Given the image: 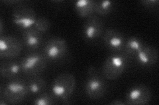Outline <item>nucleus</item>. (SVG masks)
I'll list each match as a JSON object with an SVG mask.
<instances>
[{"label": "nucleus", "instance_id": "nucleus-1", "mask_svg": "<svg viewBox=\"0 0 159 105\" xmlns=\"http://www.w3.org/2000/svg\"><path fill=\"white\" fill-rule=\"evenodd\" d=\"M76 87V78L72 74L62 73L53 80L51 93L55 99L66 101L71 97Z\"/></svg>", "mask_w": 159, "mask_h": 105}, {"label": "nucleus", "instance_id": "nucleus-2", "mask_svg": "<svg viewBox=\"0 0 159 105\" xmlns=\"http://www.w3.org/2000/svg\"><path fill=\"white\" fill-rule=\"evenodd\" d=\"M105 79L95 67H89L84 84V90L89 98L99 99L105 95L107 91Z\"/></svg>", "mask_w": 159, "mask_h": 105}, {"label": "nucleus", "instance_id": "nucleus-3", "mask_svg": "<svg viewBox=\"0 0 159 105\" xmlns=\"http://www.w3.org/2000/svg\"><path fill=\"white\" fill-rule=\"evenodd\" d=\"M128 57L125 53H113L103 63L102 74L109 80H115L120 77L128 65Z\"/></svg>", "mask_w": 159, "mask_h": 105}, {"label": "nucleus", "instance_id": "nucleus-4", "mask_svg": "<svg viewBox=\"0 0 159 105\" xmlns=\"http://www.w3.org/2000/svg\"><path fill=\"white\" fill-rule=\"evenodd\" d=\"M28 93L27 83L21 79H13L4 87L2 99L6 101L8 104H17L23 101Z\"/></svg>", "mask_w": 159, "mask_h": 105}, {"label": "nucleus", "instance_id": "nucleus-5", "mask_svg": "<svg viewBox=\"0 0 159 105\" xmlns=\"http://www.w3.org/2000/svg\"><path fill=\"white\" fill-rule=\"evenodd\" d=\"M47 60L44 54L39 53L29 54L20 62L21 71L28 76H37L45 70L47 66Z\"/></svg>", "mask_w": 159, "mask_h": 105}, {"label": "nucleus", "instance_id": "nucleus-6", "mask_svg": "<svg viewBox=\"0 0 159 105\" xmlns=\"http://www.w3.org/2000/svg\"><path fill=\"white\" fill-rule=\"evenodd\" d=\"M37 20L34 10L23 4L17 5L12 13V21L16 26L23 30L31 28Z\"/></svg>", "mask_w": 159, "mask_h": 105}, {"label": "nucleus", "instance_id": "nucleus-7", "mask_svg": "<svg viewBox=\"0 0 159 105\" xmlns=\"http://www.w3.org/2000/svg\"><path fill=\"white\" fill-rule=\"evenodd\" d=\"M68 53V45L64 39L58 37L50 38L44 47V55L52 61H58L65 57Z\"/></svg>", "mask_w": 159, "mask_h": 105}, {"label": "nucleus", "instance_id": "nucleus-8", "mask_svg": "<svg viewBox=\"0 0 159 105\" xmlns=\"http://www.w3.org/2000/svg\"><path fill=\"white\" fill-rule=\"evenodd\" d=\"M152 97L151 89L145 85H136L129 89L126 95V104L145 105L150 102Z\"/></svg>", "mask_w": 159, "mask_h": 105}, {"label": "nucleus", "instance_id": "nucleus-9", "mask_svg": "<svg viewBox=\"0 0 159 105\" xmlns=\"http://www.w3.org/2000/svg\"><path fill=\"white\" fill-rule=\"evenodd\" d=\"M22 43L16 37L9 35L1 36L0 56L2 58L12 59L18 57L22 51Z\"/></svg>", "mask_w": 159, "mask_h": 105}, {"label": "nucleus", "instance_id": "nucleus-10", "mask_svg": "<svg viewBox=\"0 0 159 105\" xmlns=\"http://www.w3.org/2000/svg\"><path fill=\"white\" fill-rule=\"evenodd\" d=\"M82 34L86 41H96L103 34L102 20L94 14L87 18L86 22L84 24Z\"/></svg>", "mask_w": 159, "mask_h": 105}, {"label": "nucleus", "instance_id": "nucleus-11", "mask_svg": "<svg viewBox=\"0 0 159 105\" xmlns=\"http://www.w3.org/2000/svg\"><path fill=\"white\" fill-rule=\"evenodd\" d=\"M126 39L124 35L116 29L108 28L103 32V42L106 47L113 53L123 51Z\"/></svg>", "mask_w": 159, "mask_h": 105}, {"label": "nucleus", "instance_id": "nucleus-12", "mask_svg": "<svg viewBox=\"0 0 159 105\" xmlns=\"http://www.w3.org/2000/svg\"><path fill=\"white\" fill-rule=\"evenodd\" d=\"M137 63L143 67H150L155 65L158 59L157 49L154 47L145 45L135 57Z\"/></svg>", "mask_w": 159, "mask_h": 105}, {"label": "nucleus", "instance_id": "nucleus-13", "mask_svg": "<svg viewBox=\"0 0 159 105\" xmlns=\"http://www.w3.org/2000/svg\"><path fill=\"white\" fill-rule=\"evenodd\" d=\"M42 34L33 26L28 28L23 32V43L30 50H37L43 43V38Z\"/></svg>", "mask_w": 159, "mask_h": 105}, {"label": "nucleus", "instance_id": "nucleus-14", "mask_svg": "<svg viewBox=\"0 0 159 105\" xmlns=\"http://www.w3.org/2000/svg\"><path fill=\"white\" fill-rule=\"evenodd\" d=\"M96 2L93 0H78L74 2V10L82 18H88L95 13Z\"/></svg>", "mask_w": 159, "mask_h": 105}, {"label": "nucleus", "instance_id": "nucleus-15", "mask_svg": "<svg viewBox=\"0 0 159 105\" xmlns=\"http://www.w3.org/2000/svg\"><path fill=\"white\" fill-rule=\"evenodd\" d=\"M21 72H22L21 64L17 61H7L2 64L0 68L1 76L6 79H16Z\"/></svg>", "mask_w": 159, "mask_h": 105}, {"label": "nucleus", "instance_id": "nucleus-16", "mask_svg": "<svg viewBox=\"0 0 159 105\" xmlns=\"http://www.w3.org/2000/svg\"><path fill=\"white\" fill-rule=\"evenodd\" d=\"M145 45L141 39L132 36L126 39L123 51L127 57H135Z\"/></svg>", "mask_w": 159, "mask_h": 105}, {"label": "nucleus", "instance_id": "nucleus-17", "mask_svg": "<svg viewBox=\"0 0 159 105\" xmlns=\"http://www.w3.org/2000/svg\"><path fill=\"white\" fill-rule=\"evenodd\" d=\"M29 93L33 95H39L45 91L47 83L45 80L41 77L34 76L31 78L27 83Z\"/></svg>", "mask_w": 159, "mask_h": 105}, {"label": "nucleus", "instance_id": "nucleus-18", "mask_svg": "<svg viewBox=\"0 0 159 105\" xmlns=\"http://www.w3.org/2000/svg\"><path fill=\"white\" fill-rule=\"evenodd\" d=\"M114 3L107 0L96 2L95 13L99 15L105 16L110 13L113 9Z\"/></svg>", "mask_w": 159, "mask_h": 105}, {"label": "nucleus", "instance_id": "nucleus-19", "mask_svg": "<svg viewBox=\"0 0 159 105\" xmlns=\"http://www.w3.org/2000/svg\"><path fill=\"white\" fill-rule=\"evenodd\" d=\"M55 101V99L51 94L43 92L37 95L34 99L33 104L35 105H51L56 104Z\"/></svg>", "mask_w": 159, "mask_h": 105}, {"label": "nucleus", "instance_id": "nucleus-20", "mask_svg": "<svg viewBox=\"0 0 159 105\" xmlns=\"http://www.w3.org/2000/svg\"><path fill=\"white\" fill-rule=\"evenodd\" d=\"M50 26H51V24H50L49 21L47 18L38 17L34 24L33 27L39 32L44 34L48 30Z\"/></svg>", "mask_w": 159, "mask_h": 105}, {"label": "nucleus", "instance_id": "nucleus-21", "mask_svg": "<svg viewBox=\"0 0 159 105\" xmlns=\"http://www.w3.org/2000/svg\"><path fill=\"white\" fill-rule=\"evenodd\" d=\"M141 3L145 7L155 9L158 6V0H145V1H142Z\"/></svg>", "mask_w": 159, "mask_h": 105}, {"label": "nucleus", "instance_id": "nucleus-22", "mask_svg": "<svg viewBox=\"0 0 159 105\" xmlns=\"http://www.w3.org/2000/svg\"><path fill=\"white\" fill-rule=\"evenodd\" d=\"M111 104L113 105H122V104H126L125 102H123L121 100H114L113 102L111 103Z\"/></svg>", "mask_w": 159, "mask_h": 105}, {"label": "nucleus", "instance_id": "nucleus-23", "mask_svg": "<svg viewBox=\"0 0 159 105\" xmlns=\"http://www.w3.org/2000/svg\"><path fill=\"white\" fill-rule=\"evenodd\" d=\"M3 22L2 21H0V33H1V35H2L3 33Z\"/></svg>", "mask_w": 159, "mask_h": 105}]
</instances>
